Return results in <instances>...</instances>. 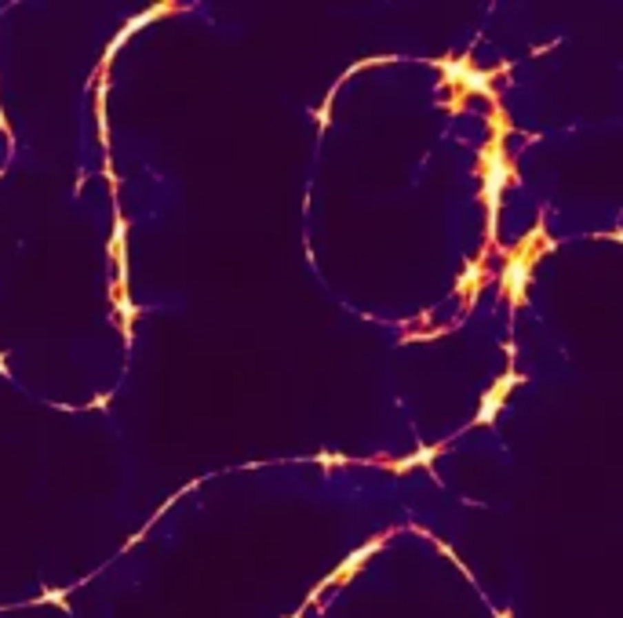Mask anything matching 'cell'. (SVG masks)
Masks as SVG:
<instances>
[{
	"mask_svg": "<svg viewBox=\"0 0 623 618\" xmlns=\"http://www.w3.org/2000/svg\"><path fill=\"white\" fill-rule=\"evenodd\" d=\"M525 284H529V262L518 255V259H511V266H507V291H511V299H521Z\"/></svg>",
	"mask_w": 623,
	"mask_h": 618,
	"instance_id": "obj_2",
	"label": "cell"
},
{
	"mask_svg": "<svg viewBox=\"0 0 623 618\" xmlns=\"http://www.w3.org/2000/svg\"><path fill=\"white\" fill-rule=\"evenodd\" d=\"M481 171H485V200L489 208L496 211V204H500V193L507 186V178H511V164H507L500 153H485V164H481Z\"/></svg>",
	"mask_w": 623,
	"mask_h": 618,
	"instance_id": "obj_1",
	"label": "cell"
},
{
	"mask_svg": "<svg viewBox=\"0 0 623 618\" xmlns=\"http://www.w3.org/2000/svg\"><path fill=\"white\" fill-rule=\"evenodd\" d=\"M511 382H514V375H511V379H503V382H500V390H492V393L485 396V404H481V411H478V422H492V415H496V411H500L503 390H507V385H511Z\"/></svg>",
	"mask_w": 623,
	"mask_h": 618,
	"instance_id": "obj_3",
	"label": "cell"
}]
</instances>
